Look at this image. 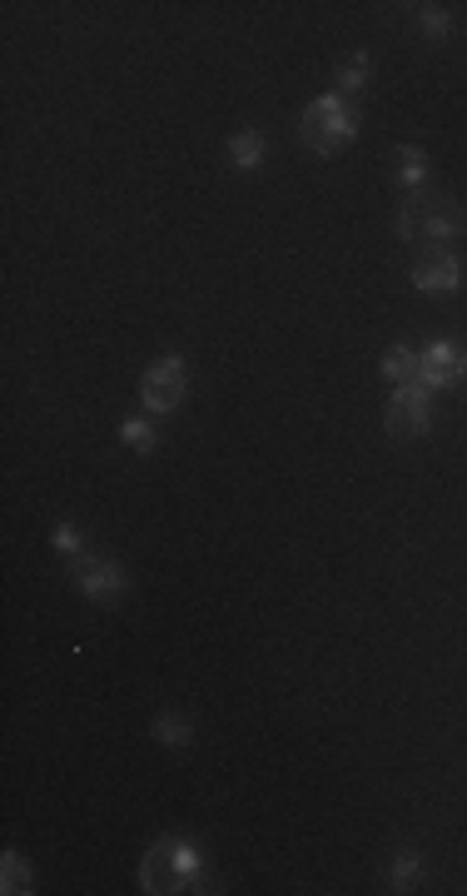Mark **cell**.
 <instances>
[{
  "instance_id": "cell-1",
  "label": "cell",
  "mask_w": 467,
  "mask_h": 896,
  "mask_svg": "<svg viewBox=\"0 0 467 896\" xmlns=\"http://www.w3.org/2000/svg\"><path fill=\"white\" fill-rule=\"evenodd\" d=\"M467 235V204L447 200V195H403L397 204V239L408 245H428V249H447Z\"/></svg>"
},
{
  "instance_id": "cell-2",
  "label": "cell",
  "mask_w": 467,
  "mask_h": 896,
  "mask_svg": "<svg viewBox=\"0 0 467 896\" xmlns=\"http://www.w3.org/2000/svg\"><path fill=\"white\" fill-rule=\"evenodd\" d=\"M199 876H204V857H199L194 842L185 837H164L144 851L140 861V886L150 896H175V892H194Z\"/></svg>"
},
{
  "instance_id": "cell-3",
  "label": "cell",
  "mask_w": 467,
  "mask_h": 896,
  "mask_svg": "<svg viewBox=\"0 0 467 896\" xmlns=\"http://www.w3.org/2000/svg\"><path fill=\"white\" fill-rule=\"evenodd\" d=\"M299 130H304V145L314 154H339L343 145L358 140V110H353L343 95L328 90V95H318V100H308Z\"/></svg>"
},
{
  "instance_id": "cell-4",
  "label": "cell",
  "mask_w": 467,
  "mask_h": 896,
  "mask_svg": "<svg viewBox=\"0 0 467 896\" xmlns=\"http://www.w3.org/2000/svg\"><path fill=\"white\" fill-rule=\"evenodd\" d=\"M185 389H189V364L179 354L154 359V364L144 369V378H140V399H144V409L150 413H175L179 399H185Z\"/></svg>"
},
{
  "instance_id": "cell-5",
  "label": "cell",
  "mask_w": 467,
  "mask_h": 896,
  "mask_svg": "<svg viewBox=\"0 0 467 896\" xmlns=\"http://www.w3.org/2000/svg\"><path fill=\"white\" fill-rule=\"evenodd\" d=\"M383 424H388V434H393V438H422L432 428V399H428V389H422L418 378L393 389Z\"/></svg>"
},
{
  "instance_id": "cell-6",
  "label": "cell",
  "mask_w": 467,
  "mask_h": 896,
  "mask_svg": "<svg viewBox=\"0 0 467 896\" xmlns=\"http://www.w3.org/2000/svg\"><path fill=\"white\" fill-rule=\"evenodd\" d=\"M463 374H467V349L463 344L438 339L418 354V384L422 389H453Z\"/></svg>"
},
{
  "instance_id": "cell-7",
  "label": "cell",
  "mask_w": 467,
  "mask_h": 896,
  "mask_svg": "<svg viewBox=\"0 0 467 896\" xmlns=\"http://www.w3.org/2000/svg\"><path fill=\"white\" fill-rule=\"evenodd\" d=\"M75 583H80V593H85L90 602H115L119 593L129 588L125 568L110 563V558H90V553L75 558Z\"/></svg>"
},
{
  "instance_id": "cell-8",
  "label": "cell",
  "mask_w": 467,
  "mask_h": 896,
  "mask_svg": "<svg viewBox=\"0 0 467 896\" xmlns=\"http://www.w3.org/2000/svg\"><path fill=\"white\" fill-rule=\"evenodd\" d=\"M413 284H418L422 295H453L457 284H463V260H457L453 249H428L413 264Z\"/></svg>"
},
{
  "instance_id": "cell-9",
  "label": "cell",
  "mask_w": 467,
  "mask_h": 896,
  "mask_svg": "<svg viewBox=\"0 0 467 896\" xmlns=\"http://www.w3.org/2000/svg\"><path fill=\"white\" fill-rule=\"evenodd\" d=\"M397 185L408 189V195H418V189H428V150H418V145H397Z\"/></svg>"
},
{
  "instance_id": "cell-10",
  "label": "cell",
  "mask_w": 467,
  "mask_h": 896,
  "mask_svg": "<svg viewBox=\"0 0 467 896\" xmlns=\"http://www.w3.org/2000/svg\"><path fill=\"white\" fill-rule=\"evenodd\" d=\"M264 154H269V145H264V135H258V130L229 135V165L234 170H258V165H264Z\"/></svg>"
},
{
  "instance_id": "cell-11",
  "label": "cell",
  "mask_w": 467,
  "mask_h": 896,
  "mask_svg": "<svg viewBox=\"0 0 467 896\" xmlns=\"http://www.w3.org/2000/svg\"><path fill=\"white\" fill-rule=\"evenodd\" d=\"M150 732L160 737L164 747H189V743H194V722H189L185 712H160V718L150 722Z\"/></svg>"
},
{
  "instance_id": "cell-12",
  "label": "cell",
  "mask_w": 467,
  "mask_h": 896,
  "mask_svg": "<svg viewBox=\"0 0 467 896\" xmlns=\"http://www.w3.org/2000/svg\"><path fill=\"white\" fill-rule=\"evenodd\" d=\"M418 876H422V857L413 847H403L393 857V867H388V886H393V892H413V882H418Z\"/></svg>"
},
{
  "instance_id": "cell-13",
  "label": "cell",
  "mask_w": 467,
  "mask_h": 896,
  "mask_svg": "<svg viewBox=\"0 0 467 896\" xmlns=\"http://www.w3.org/2000/svg\"><path fill=\"white\" fill-rule=\"evenodd\" d=\"M383 378H393V384H413L418 378V354H413L408 344H393L383 354Z\"/></svg>"
},
{
  "instance_id": "cell-14",
  "label": "cell",
  "mask_w": 467,
  "mask_h": 896,
  "mask_svg": "<svg viewBox=\"0 0 467 896\" xmlns=\"http://www.w3.org/2000/svg\"><path fill=\"white\" fill-rule=\"evenodd\" d=\"M363 80H368V55H363V50H353V55L339 65V75H333V95H343V100H349L353 90H363Z\"/></svg>"
},
{
  "instance_id": "cell-15",
  "label": "cell",
  "mask_w": 467,
  "mask_h": 896,
  "mask_svg": "<svg viewBox=\"0 0 467 896\" xmlns=\"http://www.w3.org/2000/svg\"><path fill=\"white\" fill-rule=\"evenodd\" d=\"M119 438H125L135 453H154V448H160V434H154L150 419H125V424H119Z\"/></svg>"
},
{
  "instance_id": "cell-16",
  "label": "cell",
  "mask_w": 467,
  "mask_h": 896,
  "mask_svg": "<svg viewBox=\"0 0 467 896\" xmlns=\"http://www.w3.org/2000/svg\"><path fill=\"white\" fill-rule=\"evenodd\" d=\"M0 882H5V892H30V872L15 851H5V861H0Z\"/></svg>"
},
{
  "instance_id": "cell-17",
  "label": "cell",
  "mask_w": 467,
  "mask_h": 896,
  "mask_svg": "<svg viewBox=\"0 0 467 896\" xmlns=\"http://www.w3.org/2000/svg\"><path fill=\"white\" fill-rule=\"evenodd\" d=\"M418 21H422V30H428L432 40H443V36H447V25H453V21H447V11H443V5H422V15H418Z\"/></svg>"
},
{
  "instance_id": "cell-18",
  "label": "cell",
  "mask_w": 467,
  "mask_h": 896,
  "mask_svg": "<svg viewBox=\"0 0 467 896\" xmlns=\"http://www.w3.org/2000/svg\"><path fill=\"white\" fill-rule=\"evenodd\" d=\"M55 548L60 553H71V558H80V533H75V523H60L55 528Z\"/></svg>"
}]
</instances>
